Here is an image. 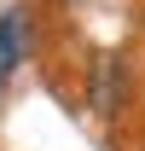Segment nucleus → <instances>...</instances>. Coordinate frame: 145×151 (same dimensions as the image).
Returning a JSON list of instances; mask_svg holds the SVG:
<instances>
[{
  "instance_id": "obj_1",
  "label": "nucleus",
  "mask_w": 145,
  "mask_h": 151,
  "mask_svg": "<svg viewBox=\"0 0 145 151\" xmlns=\"http://www.w3.org/2000/svg\"><path fill=\"white\" fill-rule=\"evenodd\" d=\"M87 105H93V116H122V105H128V64L122 58H99L93 64V81H87Z\"/></svg>"
},
{
  "instance_id": "obj_2",
  "label": "nucleus",
  "mask_w": 145,
  "mask_h": 151,
  "mask_svg": "<svg viewBox=\"0 0 145 151\" xmlns=\"http://www.w3.org/2000/svg\"><path fill=\"white\" fill-rule=\"evenodd\" d=\"M23 58H29V23L23 12H0V81H12Z\"/></svg>"
}]
</instances>
